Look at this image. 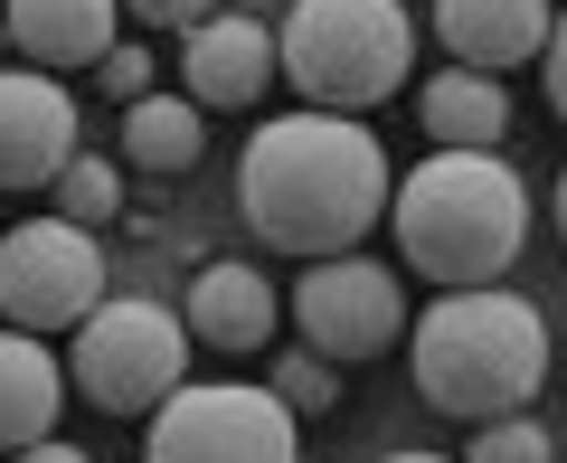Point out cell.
I'll return each instance as SVG.
<instances>
[{
    "label": "cell",
    "mask_w": 567,
    "mask_h": 463,
    "mask_svg": "<svg viewBox=\"0 0 567 463\" xmlns=\"http://www.w3.org/2000/svg\"><path fill=\"white\" fill-rule=\"evenodd\" d=\"M388 227H398V256L435 294L502 284L529 237V189L502 152H425L398 181V199H388Z\"/></svg>",
    "instance_id": "2"
},
{
    "label": "cell",
    "mask_w": 567,
    "mask_h": 463,
    "mask_svg": "<svg viewBox=\"0 0 567 463\" xmlns=\"http://www.w3.org/2000/svg\"><path fill=\"white\" fill-rule=\"evenodd\" d=\"M388 463H445V454H388Z\"/></svg>",
    "instance_id": "25"
},
{
    "label": "cell",
    "mask_w": 567,
    "mask_h": 463,
    "mask_svg": "<svg viewBox=\"0 0 567 463\" xmlns=\"http://www.w3.org/2000/svg\"><path fill=\"white\" fill-rule=\"evenodd\" d=\"M58 407H66V369L48 360V341L20 331V322H0V454L58 435Z\"/></svg>",
    "instance_id": "15"
},
{
    "label": "cell",
    "mask_w": 567,
    "mask_h": 463,
    "mask_svg": "<svg viewBox=\"0 0 567 463\" xmlns=\"http://www.w3.org/2000/svg\"><path fill=\"white\" fill-rule=\"evenodd\" d=\"M199 152H208V123H199L189 95H162V85H152L142 104H123V162L133 171L181 181V171H199Z\"/></svg>",
    "instance_id": "16"
},
{
    "label": "cell",
    "mask_w": 567,
    "mask_h": 463,
    "mask_svg": "<svg viewBox=\"0 0 567 463\" xmlns=\"http://www.w3.org/2000/svg\"><path fill=\"white\" fill-rule=\"evenodd\" d=\"M275 312H284V294L256 275V265H237V256L199 265V275H189V302H181L189 341H199V350H227V360H246V350L275 341Z\"/></svg>",
    "instance_id": "12"
},
{
    "label": "cell",
    "mask_w": 567,
    "mask_h": 463,
    "mask_svg": "<svg viewBox=\"0 0 567 463\" xmlns=\"http://www.w3.org/2000/svg\"><path fill=\"white\" fill-rule=\"evenodd\" d=\"M548 454H558V435H548L529 407L483 416V425H473V444H464V463H548Z\"/></svg>",
    "instance_id": "18"
},
{
    "label": "cell",
    "mask_w": 567,
    "mask_h": 463,
    "mask_svg": "<svg viewBox=\"0 0 567 463\" xmlns=\"http://www.w3.org/2000/svg\"><path fill=\"white\" fill-rule=\"evenodd\" d=\"M10 463H95V454H76V444H58V435H39V444H20Z\"/></svg>",
    "instance_id": "23"
},
{
    "label": "cell",
    "mask_w": 567,
    "mask_h": 463,
    "mask_svg": "<svg viewBox=\"0 0 567 463\" xmlns=\"http://www.w3.org/2000/svg\"><path fill=\"white\" fill-rule=\"evenodd\" d=\"M48 199H58V218H76V227H114L123 218V162L114 152H76Z\"/></svg>",
    "instance_id": "17"
},
{
    "label": "cell",
    "mask_w": 567,
    "mask_h": 463,
    "mask_svg": "<svg viewBox=\"0 0 567 463\" xmlns=\"http://www.w3.org/2000/svg\"><path fill=\"white\" fill-rule=\"evenodd\" d=\"M284 85L322 114H369L406 85L416 66V20L406 0H293L275 29Z\"/></svg>",
    "instance_id": "4"
},
{
    "label": "cell",
    "mask_w": 567,
    "mask_h": 463,
    "mask_svg": "<svg viewBox=\"0 0 567 463\" xmlns=\"http://www.w3.org/2000/svg\"><path fill=\"white\" fill-rule=\"evenodd\" d=\"M539 76H548V114L567 123V10H558V29H548V48H539Z\"/></svg>",
    "instance_id": "22"
},
{
    "label": "cell",
    "mask_w": 567,
    "mask_h": 463,
    "mask_svg": "<svg viewBox=\"0 0 567 463\" xmlns=\"http://www.w3.org/2000/svg\"><path fill=\"white\" fill-rule=\"evenodd\" d=\"M152 76H162V66H152V48H142V39H114V48L95 58V85H104L114 104H142V95H152Z\"/></svg>",
    "instance_id": "20"
},
{
    "label": "cell",
    "mask_w": 567,
    "mask_h": 463,
    "mask_svg": "<svg viewBox=\"0 0 567 463\" xmlns=\"http://www.w3.org/2000/svg\"><path fill=\"white\" fill-rule=\"evenodd\" d=\"M76 162V95L48 66H10L0 76V189H58Z\"/></svg>",
    "instance_id": "10"
},
{
    "label": "cell",
    "mask_w": 567,
    "mask_h": 463,
    "mask_svg": "<svg viewBox=\"0 0 567 463\" xmlns=\"http://www.w3.org/2000/svg\"><path fill=\"white\" fill-rule=\"evenodd\" d=\"M123 10H133L142 29H199L208 10H218V0H123Z\"/></svg>",
    "instance_id": "21"
},
{
    "label": "cell",
    "mask_w": 567,
    "mask_h": 463,
    "mask_svg": "<svg viewBox=\"0 0 567 463\" xmlns=\"http://www.w3.org/2000/svg\"><path fill=\"white\" fill-rule=\"evenodd\" d=\"M142 425V463H303V416L275 379H181Z\"/></svg>",
    "instance_id": "6"
},
{
    "label": "cell",
    "mask_w": 567,
    "mask_h": 463,
    "mask_svg": "<svg viewBox=\"0 0 567 463\" xmlns=\"http://www.w3.org/2000/svg\"><path fill=\"white\" fill-rule=\"evenodd\" d=\"M275 398L293 407V416H331V407H341V360H322V350H284L275 360Z\"/></svg>",
    "instance_id": "19"
},
{
    "label": "cell",
    "mask_w": 567,
    "mask_h": 463,
    "mask_svg": "<svg viewBox=\"0 0 567 463\" xmlns=\"http://www.w3.org/2000/svg\"><path fill=\"white\" fill-rule=\"evenodd\" d=\"M406 369H416V398L435 416H464V425L511 416L548 379V322L520 294H502V284H454L445 302L416 312Z\"/></svg>",
    "instance_id": "3"
},
{
    "label": "cell",
    "mask_w": 567,
    "mask_h": 463,
    "mask_svg": "<svg viewBox=\"0 0 567 463\" xmlns=\"http://www.w3.org/2000/svg\"><path fill=\"white\" fill-rule=\"evenodd\" d=\"M388 199H398V171L360 114L303 104V114L256 123L237 152V208L275 256H303V265L350 256L388 218Z\"/></svg>",
    "instance_id": "1"
},
{
    "label": "cell",
    "mask_w": 567,
    "mask_h": 463,
    "mask_svg": "<svg viewBox=\"0 0 567 463\" xmlns=\"http://www.w3.org/2000/svg\"><path fill=\"white\" fill-rule=\"evenodd\" d=\"M284 312H293V331H303L322 360H379V350H398V331H406V284H398V265H379V256H322V265H303V284L284 294Z\"/></svg>",
    "instance_id": "8"
},
{
    "label": "cell",
    "mask_w": 567,
    "mask_h": 463,
    "mask_svg": "<svg viewBox=\"0 0 567 463\" xmlns=\"http://www.w3.org/2000/svg\"><path fill=\"white\" fill-rule=\"evenodd\" d=\"M189 369V322L171 302H95L76 331H66V388H76L95 416H152V407L181 388Z\"/></svg>",
    "instance_id": "5"
},
{
    "label": "cell",
    "mask_w": 567,
    "mask_h": 463,
    "mask_svg": "<svg viewBox=\"0 0 567 463\" xmlns=\"http://www.w3.org/2000/svg\"><path fill=\"white\" fill-rule=\"evenodd\" d=\"M114 10L123 0H10L0 20H10V48H20V66H95L104 48H114Z\"/></svg>",
    "instance_id": "14"
},
{
    "label": "cell",
    "mask_w": 567,
    "mask_h": 463,
    "mask_svg": "<svg viewBox=\"0 0 567 463\" xmlns=\"http://www.w3.org/2000/svg\"><path fill=\"white\" fill-rule=\"evenodd\" d=\"M548 208H558V237H567V181H558V199H548Z\"/></svg>",
    "instance_id": "24"
},
{
    "label": "cell",
    "mask_w": 567,
    "mask_h": 463,
    "mask_svg": "<svg viewBox=\"0 0 567 463\" xmlns=\"http://www.w3.org/2000/svg\"><path fill=\"white\" fill-rule=\"evenodd\" d=\"M558 29V0H435V39H445L454 66H483V76H511L529 66Z\"/></svg>",
    "instance_id": "11"
},
{
    "label": "cell",
    "mask_w": 567,
    "mask_h": 463,
    "mask_svg": "<svg viewBox=\"0 0 567 463\" xmlns=\"http://www.w3.org/2000/svg\"><path fill=\"white\" fill-rule=\"evenodd\" d=\"M416 123L435 152H502L511 142V85L483 76V66H454V76L416 85Z\"/></svg>",
    "instance_id": "13"
},
{
    "label": "cell",
    "mask_w": 567,
    "mask_h": 463,
    "mask_svg": "<svg viewBox=\"0 0 567 463\" xmlns=\"http://www.w3.org/2000/svg\"><path fill=\"white\" fill-rule=\"evenodd\" d=\"M104 302V246L95 227L76 218H29V227H0V322L20 331H76L85 312Z\"/></svg>",
    "instance_id": "7"
},
{
    "label": "cell",
    "mask_w": 567,
    "mask_h": 463,
    "mask_svg": "<svg viewBox=\"0 0 567 463\" xmlns=\"http://www.w3.org/2000/svg\"><path fill=\"white\" fill-rule=\"evenodd\" d=\"M275 76H284V58H275V29L265 20L208 10L199 29H181V95L199 114H246V104H265Z\"/></svg>",
    "instance_id": "9"
}]
</instances>
